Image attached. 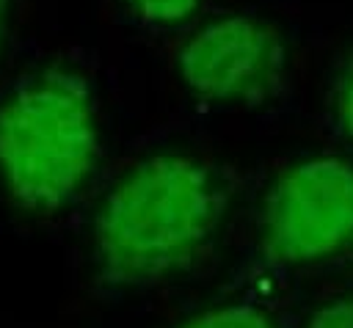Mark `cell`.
<instances>
[{
	"label": "cell",
	"mask_w": 353,
	"mask_h": 328,
	"mask_svg": "<svg viewBox=\"0 0 353 328\" xmlns=\"http://www.w3.org/2000/svg\"><path fill=\"white\" fill-rule=\"evenodd\" d=\"M176 63L190 91L204 99L262 102L281 83L284 44L256 19L226 17L190 36Z\"/></svg>",
	"instance_id": "277c9868"
},
{
	"label": "cell",
	"mask_w": 353,
	"mask_h": 328,
	"mask_svg": "<svg viewBox=\"0 0 353 328\" xmlns=\"http://www.w3.org/2000/svg\"><path fill=\"white\" fill-rule=\"evenodd\" d=\"M309 328H353V300H336L320 309Z\"/></svg>",
	"instance_id": "52a82bcc"
},
{
	"label": "cell",
	"mask_w": 353,
	"mask_h": 328,
	"mask_svg": "<svg viewBox=\"0 0 353 328\" xmlns=\"http://www.w3.org/2000/svg\"><path fill=\"white\" fill-rule=\"evenodd\" d=\"M226 207L223 182L193 157L138 163L102 201L94 223L99 278L127 287L190 265Z\"/></svg>",
	"instance_id": "6da1fadb"
},
{
	"label": "cell",
	"mask_w": 353,
	"mask_h": 328,
	"mask_svg": "<svg viewBox=\"0 0 353 328\" xmlns=\"http://www.w3.org/2000/svg\"><path fill=\"white\" fill-rule=\"evenodd\" d=\"M94 163V99L77 69L50 63L0 102V179L22 209L63 207Z\"/></svg>",
	"instance_id": "7a4b0ae2"
},
{
	"label": "cell",
	"mask_w": 353,
	"mask_h": 328,
	"mask_svg": "<svg viewBox=\"0 0 353 328\" xmlns=\"http://www.w3.org/2000/svg\"><path fill=\"white\" fill-rule=\"evenodd\" d=\"M353 237V168L320 157L279 176L262 218V256L292 265L334 254Z\"/></svg>",
	"instance_id": "3957f363"
},
{
	"label": "cell",
	"mask_w": 353,
	"mask_h": 328,
	"mask_svg": "<svg viewBox=\"0 0 353 328\" xmlns=\"http://www.w3.org/2000/svg\"><path fill=\"white\" fill-rule=\"evenodd\" d=\"M339 116H342L345 130L353 135V63L345 72V80H342V88H339Z\"/></svg>",
	"instance_id": "ba28073f"
},
{
	"label": "cell",
	"mask_w": 353,
	"mask_h": 328,
	"mask_svg": "<svg viewBox=\"0 0 353 328\" xmlns=\"http://www.w3.org/2000/svg\"><path fill=\"white\" fill-rule=\"evenodd\" d=\"M11 14H14V0H0V58L8 41V30H11Z\"/></svg>",
	"instance_id": "9c48e42d"
},
{
	"label": "cell",
	"mask_w": 353,
	"mask_h": 328,
	"mask_svg": "<svg viewBox=\"0 0 353 328\" xmlns=\"http://www.w3.org/2000/svg\"><path fill=\"white\" fill-rule=\"evenodd\" d=\"M127 3L143 19H149V22H165V25L188 19L196 11V6H199V0H127Z\"/></svg>",
	"instance_id": "8992f818"
},
{
	"label": "cell",
	"mask_w": 353,
	"mask_h": 328,
	"mask_svg": "<svg viewBox=\"0 0 353 328\" xmlns=\"http://www.w3.org/2000/svg\"><path fill=\"white\" fill-rule=\"evenodd\" d=\"M182 328H273V322L248 306H226V309H212L204 311L193 320H188Z\"/></svg>",
	"instance_id": "5b68a950"
}]
</instances>
